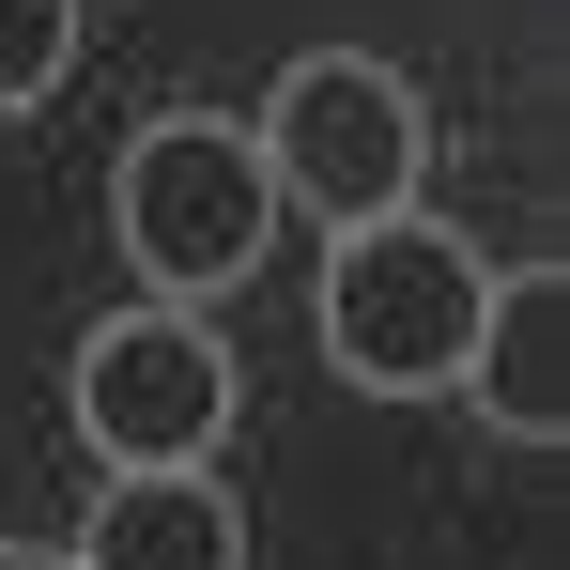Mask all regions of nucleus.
I'll return each instance as SVG.
<instances>
[{
  "label": "nucleus",
  "instance_id": "1",
  "mask_svg": "<svg viewBox=\"0 0 570 570\" xmlns=\"http://www.w3.org/2000/svg\"><path fill=\"white\" fill-rule=\"evenodd\" d=\"M108 216H124V263L155 278V308H200L278 247V186H263L247 124H216V108H155L108 170Z\"/></svg>",
  "mask_w": 570,
  "mask_h": 570
},
{
  "label": "nucleus",
  "instance_id": "2",
  "mask_svg": "<svg viewBox=\"0 0 570 570\" xmlns=\"http://www.w3.org/2000/svg\"><path fill=\"white\" fill-rule=\"evenodd\" d=\"M247 155H263V186L308 200L324 232H371V216H401L416 170H432V108H416V78L371 62V47H308L278 94H263Z\"/></svg>",
  "mask_w": 570,
  "mask_h": 570
},
{
  "label": "nucleus",
  "instance_id": "3",
  "mask_svg": "<svg viewBox=\"0 0 570 570\" xmlns=\"http://www.w3.org/2000/svg\"><path fill=\"white\" fill-rule=\"evenodd\" d=\"M478 247L448 216H371V232H340V263H324V355L340 385H371V401H432V385H463V340H478Z\"/></svg>",
  "mask_w": 570,
  "mask_h": 570
},
{
  "label": "nucleus",
  "instance_id": "4",
  "mask_svg": "<svg viewBox=\"0 0 570 570\" xmlns=\"http://www.w3.org/2000/svg\"><path fill=\"white\" fill-rule=\"evenodd\" d=\"M232 432V340L186 324V308H124L78 340V448H108V478L200 463Z\"/></svg>",
  "mask_w": 570,
  "mask_h": 570
},
{
  "label": "nucleus",
  "instance_id": "5",
  "mask_svg": "<svg viewBox=\"0 0 570 570\" xmlns=\"http://www.w3.org/2000/svg\"><path fill=\"white\" fill-rule=\"evenodd\" d=\"M463 385L509 448H556L570 432V263H524V278L478 293V340H463Z\"/></svg>",
  "mask_w": 570,
  "mask_h": 570
},
{
  "label": "nucleus",
  "instance_id": "6",
  "mask_svg": "<svg viewBox=\"0 0 570 570\" xmlns=\"http://www.w3.org/2000/svg\"><path fill=\"white\" fill-rule=\"evenodd\" d=\"M62 556L78 570H247V509L200 463H155V478H108L94 524H78Z\"/></svg>",
  "mask_w": 570,
  "mask_h": 570
},
{
  "label": "nucleus",
  "instance_id": "7",
  "mask_svg": "<svg viewBox=\"0 0 570 570\" xmlns=\"http://www.w3.org/2000/svg\"><path fill=\"white\" fill-rule=\"evenodd\" d=\"M78 78V0H0V124Z\"/></svg>",
  "mask_w": 570,
  "mask_h": 570
},
{
  "label": "nucleus",
  "instance_id": "8",
  "mask_svg": "<svg viewBox=\"0 0 570 570\" xmlns=\"http://www.w3.org/2000/svg\"><path fill=\"white\" fill-rule=\"evenodd\" d=\"M0 570H78V556H31V540H16V556H0Z\"/></svg>",
  "mask_w": 570,
  "mask_h": 570
}]
</instances>
